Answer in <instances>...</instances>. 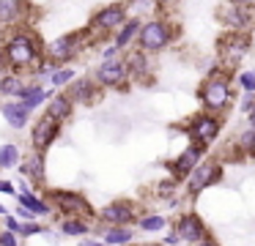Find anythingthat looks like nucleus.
Returning a JSON list of instances; mask_svg holds the SVG:
<instances>
[{"label": "nucleus", "instance_id": "5", "mask_svg": "<svg viewBox=\"0 0 255 246\" xmlns=\"http://www.w3.org/2000/svg\"><path fill=\"white\" fill-rule=\"evenodd\" d=\"M184 134H187L189 142L195 145L211 148L222 134V115H214L209 109H200V112L189 115L187 123H184Z\"/></svg>", "mask_w": 255, "mask_h": 246}, {"label": "nucleus", "instance_id": "36", "mask_svg": "<svg viewBox=\"0 0 255 246\" xmlns=\"http://www.w3.org/2000/svg\"><path fill=\"white\" fill-rule=\"evenodd\" d=\"M154 3H156V8H159V11H165V8H170V5H176L178 0H154Z\"/></svg>", "mask_w": 255, "mask_h": 246}, {"label": "nucleus", "instance_id": "42", "mask_svg": "<svg viewBox=\"0 0 255 246\" xmlns=\"http://www.w3.org/2000/svg\"><path fill=\"white\" fill-rule=\"evenodd\" d=\"M148 246H170V244H165V241H162V244H148Z\"/></svg>", "mask_w": 255, "mask_h": 246}, {"label": "nucleus", "instance_id": "7", "mask_svg": "<svg viewBox=\"0 0 255 246\" xmlns=\"http://www.w3.org/2000/svg\"><path fill=\"white\" fill-rule=\"evenodd\" d=\"M222 175H225V164H222L220 159L209 156V159H203V162L192 169V175H189L187 180H184V191H187V197H192V200H195V197L203 194L206 189H211V186L220 183Z\"/></svg>", "mask_w": 255, "mask_h": 246}, {"label": "nucleus", "instance_id": "23", "mask_svg": "<svg viewBox=\"0 0 255 246\" xmlns=\"http://www.w3.org/2000/svg\"><path fill=\"white\" fill-rule=\"evenodd\" d=\"M17 202L22 208H28L30 213H36V216H44V213H50V202H44L41 197H36V194H30L28 189L22 186V191L17 194Z\"/></svg>", "mask_w": 255, "mask_h": 246}, {"label": "nucleus", "instance_id": "32", "mask_svg": "<svg viewBox=\"0 0 255 246\" xmlns=\"http://www.w3.org/2000/svg\"><path fill=\"white\" fill-rule=\"evenodd\" d=\"M253 107H255V93H244V96H242V104H239V109H242L244 115H250V112H253Z\"/></svg>", "mask_w": 255, "mask_h": 246}, {"label": "nucleus", "instance_id": "17", "mask_svg": "<svg viewBox=\"0 0 255 246\" xmlns=\"http://www.w3.org/2000/svg\"><path fill=\"white\" fill-rule=\"evenodd\" d=\"M102 90H105V87H102L99 82L94 80V74H91V77H77V80L69 85L66 93L74 98V104H94L96 98L102 96Z\"/></svg>", "mask_w": 255, "mask_h": 246}, {"label": "nucleus", "instance_id": "15", "mask_svg": "<svg viewBox=\"0 0 255 246\" xmlns=\"http://www.w3.org/2000/svg\"><path fill=\"white\" fill-rule=\"evenodd\" d=\"M99 219L107 227H129L140 216H137V205L132 200H113L99 211Z\"/></svg>", "mask_w": 255, "mask_h": 246}, {"label": "nucleus", "instance_id": "35", "mask_svg": "<svg viewBox=\"0 0 255 246\" xmlns=\"http://www.w3.org/2000/svg\"><path fill=\"white\" fill-rule=\"evenodd\" d=\"M8 69H11V66H8V55H6V47H0V77H3V74H8Z\"/></svg>", "mask_w": 255, "mask_h": 246}, {"label": "nucleus", "instance_id": "41", "mask_svg": "<svg viewBox=\"0 0 255 246\" xmlns=\"http://www.w3.org/2000/svg\"><path fill=\"white\" fill-rule=\"evenodd\" d=\"M247 118H250V126H253V129H255V107H253V112H250Z\"/></svg>", "mask_w": 255, "mask_h": 246}, {"label": "nucleus", "instance_id": "38", "mask_svg": "<svg viewBox=\"0 0 255 246\" xmlns=\"http://www.w3.org/2000/svg\"><path fill=\"white\" fill-rule=\"evenodd\" d=\"M0 191H6V194H14V186L8 180H0Z\"/></svg>", "mask_w": 255, "mask_h": 246}, {"label": "nucleus", "instance_id": "27", "mask_svg": "<svg viewBox=\"0 0 255 246\" xmlns=\"http://www.w3.org/2000/svg\"><path fill=\"white\" fill-rule=\"evenodd\" d=\"M137 227L143 230V233H159V230L167 227V219L162 216V213H143V216L137 219Z\"/></svg>", "mask_w": 255, "mask_h": 246}, {"label": "nucleus", "instance_id": "33", "mask_svg": "<svg viewBox=\"0 0 255 246\" xmlns=\"http://www.w3.org/2000/svg\"><path fill=\"white\" fill-rule=\"evenodd\" d=\"M121 55H124V49H118L116 47V44H107V47L105 49H102V60H110V58H121Z\"/></svg>", "mask_w": 255, "mask_h": 246}, {"label": "nucleus", "instance_id": "10", "mask_svg": "<svg viewBox=\"0 0 255 246\" xmlns=\"http://www.w3.org/2000/svg\"><path fill=\"white\" fill-rule=\"evenodd\" d=\"M129 16H132V14H129V5L127 3H107V5H102V8L91 16L88 30L96 33V36H110V33H116L118 27L129 19Z\"/></svg>", "mask_w": 255, "mask_h": 246}, {"label": "nucleus", "instance_id": "20", "mask_svg": "<svg viewBox=\"0 0 255 246\" xmlns=\"http://www.w3.org/2000/svg\"><path fill=\"white\" fill-rule=\"evenodd\" d=\"M47 115L55 120H69L74 115V98L69 96V93H55V96L47 101Z\"/></svg>", "mask_w": 255, "mask_h": 246}, {"label": "nucleus", "instance_id": "28", "mask_svg": "<svg viewBox=\"0 0 255 246\" xmlns=\"http://www.w3.org/2000/svg\"><path fill=\"white\" fill-rule=\"evenodd\" d=\"M19 164V148L14 142H6V145H0V167L3 169H11Z\"/></svg>", "mask_w": 255, "mask_h": 246}, {"label": "nucleus", "instance_id": "6", "mask_svg": "<svg viewBox=\"0 0 255 246\" xmlns=\"http://www.w3.org/2000/svg\"><path fill=\"white\" fill-rule=\"evenodd\" d=\"M88 36L91 30H72V33H63V36L52 38L47 44V60H52L55 66H63V63H72L85 47H88Z\"/></svg>", "mask_w": 255, "mask_h": 246}, {"label": "nucleus", "instance_id": "39", "mask_svg": "<svg viewBox=\"0 0 255 246\" xmlns=\"http://www.w3.org/2000/svg\"><path fill=\"white\" fill-rule=\"evenodd\" d=\"M222 3H239V5H253L255 8V0H222Z\"/></svg>", "mask_w": 255, "mask_h": 246}, {"label": "nucleus", "instance_id": "22", "mask_svg": "<svg viewBox=\"0 0 255 246\" xmlns=\"http://www.w3.org/2000/svg\"><path fill=\"white\" fill-rule=\"evenodd\" d=\"M22 175H28V178L33 180L36 186H41V183H44V178H47V175H44V153H39V151H36L33 156H30L28 162L22 164Z\"/></svg>", "mask_w": 255, "mask_h": 246}, {"label": "nucleus", "instance_id": "24", "mask_svg": "<svg viewBox=\"0 0 255 246\" xmlns=\"http://www.w3.org/2000/svg\"><path fill=\"white\" fill-rule=\"evenodd\" d=\"M102 241L107 246H129L134 241V233H132V227H107Z\"/></svg>", "mask_w": 255, "mask_h": 246}, {"label": "nucleus", "instance_id": "18", "mask_svg": "<svg viewBox=\"0 0 255 246\" xmlns=\"http://www.w3.org/2000/svg\"><path fill=\"white\" fill-rule=\"evenodd\" d=\"M140 27H143V16H129V19L124 22L116 33H113V44H116L118 49H124V52L132 49V47H137Z\"/></svg>", "mask_w": 255, "mask_h": 246}, {"label": "nucleus", "instance_id": "4", "mask_svg": "<svg viewBox=\"0 0 255 246\" xmlns=\"http://www.w3.org/2000/svg\"><path fill=\"white\" fill-rule=\"evenodd\" d=\"M250 49H253V33L225 30L217 38V63L231 69V71H239V66L250 55Z\"/></svg>", "mask_w": 255, "mask_h": 246}, {"label": "nucleus", "instance_id": "21", "mask_svg": "<svg viewBox=\"0 0 255 246\" xmlns=\"http://www.w3.org/2000/svg\"><path fill=\"white\" fill-rule=\"evenodd\" d=\"M25 14V0H0V25L11 27L22 19Z\"/></svg>", "mask_w": 255, "mask_h": 246}, {"label": "nucleus", "instance_id": "40", "mask_svg": "<svg viewBox=\"0 0 255 246\" xmlns=\"http://www.w3.org/2000/svg\"><path fill=\"white\" fill-rule=\"evenodd\" d=\"M80 246H107L105 241H85V244H80Z\"/></svg>", "mask_w": 255, "mask_h": 246}, {"label": "nucleus", "instance_id": "16", "mask_svg": "<svg viewBox=\"0 0 255 246\" xmlns=\"http://www.w3.org/2000/svg\"><path fill=\"white\" fill-rule=\"evenodd\" d=\"M61 120H55V118H50V115H41L39 120H36V126H33V131H30V142H33V151H39V153H44V151H50V145L61 137Z\"/></svg>", "mask_w": 255, "mask_h": 246}, {"label": "nucleus", "instance_id": "11", "mask_svg": "<svg viewBox=\"0 0 255 246\" xmlns=\"http://www.w3.org/2000/svg\"><path fill=\"white\" fill-rule=\"evenodd\" d=\"M217 22L225 30H244L253 33L255 27V8L253 5H239V3H222L217 8Z\"/></svg>", "mask_w": 255, "mask_h": 246}, {"label": "nucleus", "instance_id": "9", "mask_svg": "<svg viewBox=\"0 0 255 246\" xmlns=\"http://www.w3.org/2000/svg\"><path fill=\"white\" fill-rule=\"evenodd\" d=\"M47 197H50V202L66 219H91V216H94V205H91L88 197H83L80 191L52 189V191H47Z\"/></svg>", "mask_w": 255, "mask_h": 246}, {"label": "nucleus", "instance_id": "30", "mask_svg": "<svg viewBox=\"0 0 255 246\" xmlns=\"http://www.w3.org/2000/svg\"><path fill=\"white\" fill-rule=\"evenodd\" d=\"M88 230H91V224L85 222V219H66V222L61 224L63 235H85Z\"/></svg>", "mask_w": 255, "mask_h": 246}, {"label": "nucleus", "instance_id": "34", "mask_svg": "<svg viewBox=\"0 0 255 246\" xmlns=\"http://www.w3.org/2000/svg\"><path fill=\"white\" fill-rule=\"evenodd\" d=\"M0 246H19L17 233H11V230H6V233H0Z\"/></svg>", "mask_w": 255, "mask_h": 246}, {"label": "nucleus", "instance_id": "3", "mask_svg": "<svg viewBox=\"0 0 255 246\" xmlns=\"http://www.w3.org/2000/svg\"><path fill=\"white\" fill-rule=\"evenodd\" d=\"M176 38H178V25L159 11V14L143 19V27H140V36H137V47L145 49L148 55H159L165 49H170L176 44Z\"/></svg>", "mask_w": 255, "mask_h": 246}, {"label": "nucleus", "instance_id": "14", "mask_svg": "<svg viewBox=\"0 0 255 246\" xmlns=\"http://www.w3.org/2000/svg\"><path fill=\"white\" fill-rule=\"evenodd\" d=\"M173 230L178 233L181 244H187V246L200 244V241H203L206 235H209L203 216H200V213H195V211H184V213H178V216L173 219Z\"/></svg>", "mask_w": 255, "mask_h": 246}, {"label": "nucleus", "instance_id": "31", "mask_svg": "<svg viewBox=\"0 0 255 246\" xmlns=\"http://www.w3.org/2000/svg\"><path fill=\"white\" fill-rule=\"evenodd\" d=\"M236 85L242 87V93H255V71L253 69L236 71Z\"/></svg>", "mask_w": 255, "mask_h": 246}, {"label": "nucleus", "instance_id": "13", "mask_svg": "<svg viewBox=\"0 0 255 246\" xmlns=\"http://www.w3.org/2000/svg\"><path fill=\"white\" fill-rule=\"evenodd\" d=\"M124 60H127V69H129V77H132L134 85H154L156 80V71H154V63H151V55L140 47H132L124 52Z\"/></svg>", "mask_w": 255, "mask_h": 246}, {"label": "nucleus", "instance_id": "29", "mask_svg": "<svg viewBox=\"0 0 255 246\" xmlns=\"http://www.w3.org/2000/svg\"><path fill=\"white\" fill-rule=\"evenodd\" d=\"M74 80H77V74H74V69H69V66H66V69L58 66V69L50 74V85L52 87H69Z\"/></svg>", "mask_w": 255, "mask_h": 246}, {"label": "nucleus", "instance_id": "1", "mask_svg": "<svg viewBox=\"0 0 255 246\" xmlns=\"http://www.w3.org/2000/svg\"><path fill=\"white\" fill-rule=\"evenodd\" d=\"M236 98V71L214 63L198 87V101L214 115H225Z\"/></svg>", "mask_w": 255, "mask_h": 246}, {"label": "nucleus", "instance_id": "19", "mask_svg": "<svg viewBox=\"0 0 255 246\" xmlns=\"http://www.w3.org/2000/svg\"><path fill=\"white\" fill-rule=\"evenodd\" d=\"M0 112H3V118H6V123L11 126V129H22V126L28 123V118H30L28 104L19 101V98H8V101H3Z\"/></svg>", "mask_w": 255, "mask_h": 246}, {"label": "nucleus", "instance_id": "12", "mask_svg": "<svg viewBox=\"0 0 255 246\" xmlns=\"http://www.w3.org/2000/svg\"><path fill=\"white\" fill-rule=\"evenodd\" d=\"M206 151H209V148L189 142V145L184 148L181 153H176V159H170V162L165 164V167H167V175H170L173 180H178V183H181V180H187L189 175H192V169L206 159Z\"/></svg>", "mask_w": 255, "mask_h": 246}, {"label": "nucleus", "instance_id": "37", "mask_svg": "<svg viewBox=\"0 0 255 246\" xmlns=\"http://www.w3.org/2000/svg\"><path fill=\"white\" fill-rule=\"evenodd\" d=\"M195 246H222V244H220V241H214L211 235H206V238L200 241V244H195Z\"/></svg>", "mask_w": 255, "mask_h": 246}, {"label": "nucleus", "instance_id": "2", "mask_svg": "<svg viewBox=\"0 0 255 246\" xmlns=\"http://www.w3.org/2000/svg\"><path fill=\"white\" fill-rule=\"evenodd\" d=\"M3 47H6L11 71L36 69V66L47 58V47H41V41L30 30H14L11 36L6 38V44H3Z\"/></svg>", "mask_w": 255, "mask_h": 246}, {"label": "nucleus", "instance_id": "43", "mask_svg": "<svg viewBox=\"0 0 255 246\" xmlns=\"http://www.w3.org/2000/svg\"><path fill=\"white\" fill-rule=\"evenodd\" d=\"M3 213H6V208H3V205H0V216H3Z\"/></svg>", "mask_w": 255, "mask_h": 246}, {"label": "nucleus", "instance_id": "8", "mask_svg": "<svg viewBox=\"0 0 255 246\" xmlns=\"http://www.w3.org/2000/svg\"><path fill=\"white\" fill-rule=\"evenodd\" d=\"M94 80L99 82L105 90H129L132 77H129V69H127L124 55H121V58L102 60V63L94 69Z\"/></svg>", "mask_w": 255, "mask_h": 246}, {"label": "nucleus", "instance_id": "25", "mask_svg": "<svg viewBox=\"0 0 255 246\" xmlns=\"http://www.w3.org/2000/svg\"><path fill=\"white\" fill-rule=\"evenodd\" d=\"M236 153H242L244 159H255V129L253 126H247V129H242L239 131V137H236Z\"/></svg>", "mask_w": 255, "mask_h": 246}, {"label": "nucleus", "instance_id": "26", "mask_svg": "<svg viewBox=\"0 0 255 246\" xmlns=\"http://www.w3.org/2000/svg\"><path fill=\"white\" fill-rule=\"evenodd\" d=\"M22 85H25V82L17 77V71H8V74L0 77V96H11V98H17V93L22 90Z\"/></svg>", "mask_w": 255, "mask_h": 246}]
</instances>
